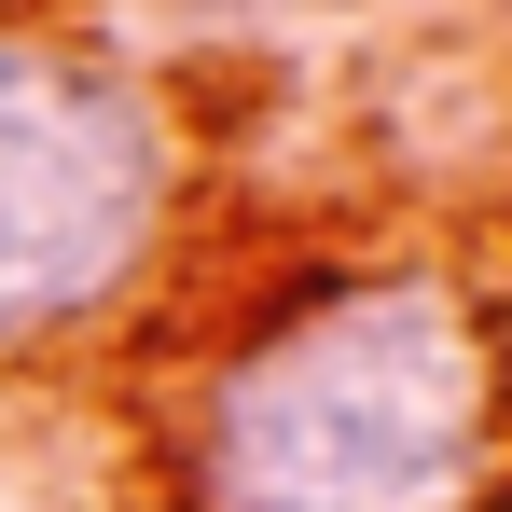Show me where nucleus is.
<instances>
[{
    "instance_id": "nucleus-1",
    "label": "nucleus",
    "mask_w": 512,
    "mask_h": 512,
    "mask_svg": "<svg viewBox=\"0 0 512 512\" xmlns=\"http://www.w3.org/2000/svg\"><path fill=\"white\" fill-rule=\"evenodd\" d=\"M485 457V333L443 277H333L263 319L180 443L194 512H457Z\"/></svg>"
},
{
    "instance_id": "nucleus-2",
    "label": "nucleus",
    "mask_w": 512,
    "mask_h": 512,
    "mask_svg": "<svg viewBox=\"0 0 512 512\" xmlns=\"http://www.w3.org/2000/svg\"><path fill=\"white\" fill-rule=\"evenodd\" d=\"M167 222V125L97 56L0 42V346L97 319Z\"/></svg>"
}]
</instances>
